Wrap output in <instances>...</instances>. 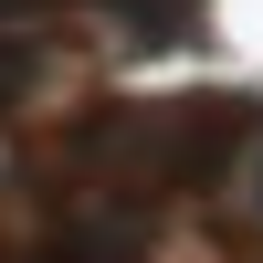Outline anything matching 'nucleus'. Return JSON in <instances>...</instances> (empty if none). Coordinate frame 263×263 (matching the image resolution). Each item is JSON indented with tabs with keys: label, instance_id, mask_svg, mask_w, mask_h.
Listing matches in <instances>:
<instances>
[{
	"label": "nucleus",
	"instance_id": "nucleus-2",
	"mask_svg": "<svg viewBox=\"0 0 263 263\" xmlns=\"http://www.w3.org/2000/svg\"><path fill=\"white\" fill-rule=\"evenodd\" d=\"M0 263H116V242H105V221H63L53 242H32V253H0Z\"/></svg>",
	"mask_w": 263,
	"mask_h": 263
},
{
	"label": "nucleus",
	"instance_id": "nucleus-3",
	"mask_svg": "<svg viewBox=\"0 0 263 263\" xmlns=\"http://www.w3.org/2000/svg\"><path fill=\"white\" fill-rule=\"evenodd\" d=\"M105 11H116V21H126V32H137V42H179L200 0H105Z\"/></svg>",
	"mask_w": 263,
	"mask_h": 263
},
{
	"label": "nucleus",
	"instance_id": "nucleus-1",
	"mask_svg": "<svg viewBox=\"0 0 263 263\" xmlns=\"http://www.w3.org/2000/svg\"><path fill=\"white\" fill-rule=\"evenodd\" d=\"M253 137V116L232 95H137V105H95L84 126L53 137V200L84 221H137V211L179 200V190L221 179L232 147Z\"/></svg>",
	"mask_w": 263,
	"mask_h": 263
},
{
	"label": "nucleus",
	"instance_id": "nucleus-4",
	"mask_svg": "<svg viewBox=\"0 0 263 263\" xmlns=\"http://www.w3.org/2000/svg\"><path fill=\"white\" fill-rule=\"evenodd\" d=\"M21 84H32V53H21V42H0V105H11Z\"/></svg>",
	"mask_w": 263,
	"mask_h": 263
},
{
	"label": "nucleus",
	"instance_id": "nucleus-5",
	"mask_svg": "<svg viewBox=\"0 0 263 263\" xmlns=\"http://www.w3.org/2000/svg\"><path fill=\"white\" fill-rule=\"evenodd\" d=\"M32 11H53V0H0V21H32Z\"/></svg>",
	"mask_w": 263,
	"mask_h": 263
},
{
	"label": "nucleus",
	"instance_id": "nucleus-6",
	"mask_svg": "<svg viewBox=\"0 0 263 263\" xmlns=\"http://www.w3.org/2000/svg\"><path fill=\"white\" fill-rule=\"evenodd\" d=\"M253 211H263V137H253Z\"/></svg>",
	"mask_w": 263,
	"mask_h": 263
}]
</instances>
